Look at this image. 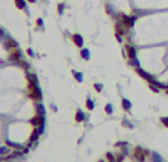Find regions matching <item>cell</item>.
Returning <instances> with one entry per match:
<instances>
[{
	"label": "cell",
	"instance_id": "cell-1",
	"mask_svg": "<svg viewBox=\"0 0 168 162\" xmlns=\"http://www.w3.org/2000/svg\"><path fill=\"white\" fill-rule=\"evenodd\" d=\"M28 96L31 99H34L36 102H42L43 94H42V90H40L39 84H28Z\"/></svg>",
	"mask_w": 168,
	"mask_h": 162
},
{
	"label": "cell",
	"instance_id": "cell-2",
	"mask_svg": "<svg viewBox=\"0 0 168 162\" xmlns=\"http://www.w3.org/2000/svg\"><path fill=\"white\" fill-rule=\"evenodd\" d=\"M21 59H22V52L18 47L10 50V55H9V61L10 62H21Z\"/></svg>",
	"mask_w": 168,
	"mask_h": 162
},
{
	"label": "cell",
	"instance_id": "cell-3",
	"mask_svg": "<svg viewBox=\"0 0 168 162\" xmlns=\"http://www.w3.org/2000/svg\"><path fill=\"white\" fill-rule=\"evenodd\" d=\"M136 72H137V74H139V75H140V77H142L143 80L148 81L149 84H150V82H155V81H156L155 78H153V77H152V75H150V74H148V72H146V71H143L142 68H136Z\"/></svg>",
	"mask_w": 168,
	"mask_h": 162
},
{
	"label": "cell",
	"instance_id": "cell-4",
	"mask_svg": "<svg viewBox=\"0 0 168 162\" xmlns=\"http://www.w3.org/2000/svg\"><path fill=\"white\" fill-rule=\"evenodd\" d=\"M120 16H121V21L126 24L127 28H131V27L134 25V22H136V16H127L124 13H121Z\"/></svg>",
	"mask_w": 168,
	"mask_h": 162
},
{
	"label": "cell",
	"instance_id": "cell-5",
	"mask_svg": "<svg viewBox=\"0 0 168 162\" xmlns=\"http://www.w3.org/2000/svg\"><path fill=\"white\" fill-rule=\"evenodd\" d=\"M145 153H146V150H143L142 147H136V149H134L133 156H134V158H136L139 162H143V161H145Z\"/></svg>",
	"mask_w": 168,
	"mask_h": 162
},
{
	"label": "cell",
	"instance_id": "cell-6",
	"mask_svg": "<svg viewBox=\"0 0 168 162\" xmlns=\"http://www.w3.org/2000/svg\"><path fill=\"white\" fill-rule=\"evenodd\" d=\"M126 52H127L128 59H134V58H137V52H136V49H134L131 44H127L126 46Z\"/></svg>",
	"mask_w": 168,
	"mask_h": 162
},
{
	"label": "cell",
	"instance_id": "cell-7",
	"mask_svg": "<svg viewBox=\"0 0 168 162\" xmlns=\"http://www.w3.org/2000/svg\"><path fill=\"white\" fill-rule=\"evenodd\" d=\"M31 124L34 125V127H39V125H43L44 124V115H36L33 120H31Z\"/></svg>",
	"mask_w": 168,
	"mask_h": 162
},
{
	"label": "cell",
	"instance_id": "cell-8",
	"mask_svg": "<svg viewBox=\"0 0 168 162\" xmlns=\"http://www.w3.org/2000/svg\"><path fill=\"white\" fill-rule=\"evenodd\" d=\"M115 28H117V33H120L121 36H123V34H126L127 30H128V28L126 27V24H124L123 21H118V22H117V25H115Z\"/></svg>",
	"mask_w": 168,
	"mask_h": 162
},
{
	"label": "cell",
	"instance_id": "cell-9",
	"mask_svg": "<svg viewBox=\"0 0 168 162\" xmlns=\"http://www.w3.org/2000/svg\"><path fill=\"white\" fill-rule=\"evenodd\" d=\"M4 47H6L7 50H13V49L18 47V43L15 40H12V39H7V40L4 41Z\"/></svg>",
	"mask_w": 168,
	"mask_h": 162
},
{
	"label": "cell",
	"instance_id": "cell-10",
	"mask_svg": "<svg viewBox=\"0 0 168 162\" xmlns=\"http://www.w3.org/2000/svg\"><path fill=\"white\" fill-rule=\"evenodd\" d=\"M72 41H74V44H75L77 47H83L84 40L80 34H74V36H72Z\"/></svg>",
	"mask_w": 168,
	"mask_h": 162
},
{
	"label": "cell",
	"instance_id": "cell-11",
	"mask_svg": "<svg viewBox=\"0 0 168 162\" xmlns=\"http://www.w3.org/2000/svg\"><path fill=\"white\" fill-rule=\"evenodd\" d=\"M36 111H37L39 115H46V108L42 105V102H37V105H36Z\"/></svg>",
	"mask_w": 168,
	"mask_h": 162
},
{
	"label": "cell",
	"instance_id": "cell-12",
	"mask_svg": "<svg viewBox=\"0 0 168 162\" xmlns=\"http://www.w3.org/2000/svg\"><path fill=\"white\" fill-rule=\"evenodd\" d=\"M84 120H85L84 112L81 111V109H78V111H77V114H75V121H77V122H83Z\"/></svg>",
	"mask_w": 168,
	"mask_h": 162
},
{
	"label": "cell",
	"instance_id": "cell-13",
	"mask_svg": "<svg viewBox=\"0 0 168 162\" xmlns=\"http://www.w3.org/2000/svg\"><path fill=\"white\" fill-rule=\"evenodd\" d=\"M27 78L30 81V84H39V80H37L36 74H27Z\"/></svg>",
	"mask_w": 168,
	"mask_h": 162
},
{
	"label": "cell",
	"instance_id": "cell-14",
	"mask_svg": "<svg viewBox=\"0 0 168 162\" xmlns=\"http://www.w3.org/2000/svg\"><path fill=\"white\" fill-rule=\"evenodd\" d=\"M15 4H16V7H18V9H25V7H27L25 0H15Z\"/></svg>",
	"mask_w": 168,
	"mask_h": 162
},
{
	"label": "cell",
	"instance_id": "cell-15",
	"mask_svg": "<svg viewBox=\"0 0 168 162\" xmlns=\"http://www.w3.org/2000/svg\"><path fill=\"white\" fill-rule=\"evenodd\" d=\"M81 58H83L84 61H88L90 59V50L88 49H83L81 50Z\"/></svg>",
	"mask_w": 168,
	"mask_h": 162
},
{
	"label": "cell",
	"instance_id": "cell-16",
	"mask_svg": "<svg viewBox=\"0 0 168 162\" xmlns=\"http://www.w3.org/2000/svg\"><path fill=\"white\" fill-rule=\"evenodd\" d=\"M72 75H74V78L78 81V82H83V74H81V72H78V71H72Z\"/></svg>",
	"mask_w": 168,
	"mask_h": 162
},
{
	"label": "cell",
	"instance_id": "cell-17",
	"mask_svg": "<svg viewBox=\"0 0 168 162\" xmlns=\"http://www.w3.org/2000/svg\"><path fill=\"white\" fill-rule=\"evenodd\" d=\"M128 65H130V66H134V68H139L140 62H139L137 58H134V59H130V61H128Z\"/></svg>",
	"mask_w": 168,
	"mask_h": 162
},
{
	"label": "cell",
	"instance_id": "cell-18",
	"mask_svg": "<svg viewBox=\"0 0 168 162\" xmlns=\"http://www.w3.org/2000/svg\"><path fill=\"white\" fill-rule=\"evenodd\" d=\"M123 108H124L126 111H130V109H131V102H130L128 99H123Z\"/></svg>",
	"mask_w": 168,
	"mask_h": 162
},
{
	"label": "cell",
	"instance_id": "cell-19",
	"mask_svg": "<svg viewBox=\"0 0 168 162\" xmlns=\"http://www.w3.org/2000/svg\"><path fill=\"white\" fill-rule=\"evenodd\" d=\"M85 106H87V109H88V111H93V109H94V102H93L91 99H87Z\"/></svg>",
	"mask_w": 168,
	"mask_h": 162
},
{
	"label": "cell",
	"instance_id": "cell-20",
	"mask_svg": "<svg viewBox=\"0 0 168 162\" xmlns=\"http://www.w3.org/2000/svg\"><path fill=\"white\" fill-rule=\"evenodd\" d=\"M152 161L153 162H164L162 161V158H161V155H158V153H152Z\"/></svg>",
	"mask_w": 168,
	"mask_h": 162
},
{
	"label": "cell",
	"instance_id": "cell-21",
	"mask_svg": "<svg viewBox=\"0 0 168 162\" xmlns=\"http://www.w3.org/2000/svg\"><path fill=\"white\" fill-rule=\"evenodd\" d=\"M105 112H106V114H109V115H111V114H114V106H112L111 103H108V105L105 106Z\"/></svg>",
	"mask_w": 168,
	"mask_h": 162
},
{
	"label": "cell",
	"instance_id": "cell-22",
	"mask_svg": "<svg viewBox=\"0 0 168 162\" xmlns=\"http://www.w3.org/2000/svg\"><path fill=\"white\" fill-rule=\"evenodd\" d=\"M22 153L21 152H13V153H10L9 156H6V159H12V158H18V156H21Z\"/></svg>",
	"mask_w": 168,
	"mask_h": 162
},
{
	"label": "cell",
	"instance_id": "cell-23",
	"mask_svg": "<svg viewBox=\"0 0 168 162\" xmlns=\"http://www.w3.org/2000/svg\"><path fill=\"white\" fill-rule=\"evenodd\" d=\"M94 90H96V91H99V93H100V91H102V90H103V85H102V84H100V82H97V84H94Z\"/></svg>",
	"mask_w": 168,
	"mask_h": 162
},
{
	"label": "cell",
	"instance_id": "cell-24",
	"mask_svg": "<svg viewBox=\"0 0 168 162\" xmlns=\"http://www.w3.org/2000/svg\"><path fill=\"white\" fill-rule=\"evenodd\" d=\"M106 12H108L109 15H115V13H114V9H112L111 4H106Z\"/></svg>",
	"mask_w": 168,
	"mask_h": 162
},
{
	"label": "cell",
	"instance_id": "cell-25",
	"mask_svg": "<svg viewBox=\"0 0 168 162\" xmlns=\"http://www.w3.org/2000/svg\"><path fill=\"white\" fill-rule=\"evenodd\" d=\"M106 158H108V161H109V162H117L115 156H114L112 153H108V155H106Z\"/></svg>",
	"mask_w": 168,
	"mask_h": 162
},
{
	"label": "cell",
	"instance_id": "cell-26",
	"mask_svg": "<svg viewBox=\"0 0 168 162\" xmlns=\"http://www.w3.org/2000/svg\"><path fill=\"white\" fill-rule=\"evenodd\" d=\"M64 9H65V4H64V3H59V4H58V12H59V13H62V12H64Z\"/></svg>",
	"mask_w": 168,
	"mask_h": 162
},
{
	"label": "cell",
	"instance_id": "cell-27",
	"mask_svg": "<svg viewBox=\"0 0 168 162\" xmlns=\"http://www.w3.org/2000/svg\"><path fill=\"white\" fill-rule=\"evenodd\" d=\"M7 146H13V149H21V144H16V143H12V142H7Z\"/></svg>",
	"mask_w": 168,
	"mask_h": 162
},
{
	"label": "cell",
	"instance_id": "cell-28",
	"mask_svg": "<svg viewBox=\"0 0 168 162\" xmlns=\"http://www.w3.org/2000/svg\"><path fill=\"white\" fill-rule=\"evenodd\" d=\"M161 122L164 124V127L168 128V117H162V118H161Z\"/></svg>",
	"mask_w": 168,
	"mask_h": 162
},
{
	"label": "cell",
	"instance_id": "cell-29",
	"mask_svg": "<svg viewBox=\"0 0 168 162\" xmlns=\"http://www.w3.org/2000/svg\"><path fill=\"white\" fill-rule=\"evenodd\" d=\"M149 87H150V90H152V91H155V93H158V91H159V88H158L155 84H149Z\"/></svg>",
	"mask_w": 168,
	"mask_h": 162
},
{
	"label": "cell",
	"instance_id": "cell-30",
	"mask_svg": "<svg viewBox=\"0 0 168 162\" xmlns=\"http://www.w3.org/2000/svg\"><path fill=\"white\" fill-rule=\"evenodd\" d=\"M7 152H9V149H7L6 146H4V147H0V156L4 155V153H7Z\"/></svg>",
	"mask_w": 168,
	"mask_h": 162
},
{
	"label": "cell",
	"instance_id": "cell-31",
	"mask_svg": "<svg viewBox=\"0 0 168 162\" xmlns=\"http://www.w3.org/2000/svg\"><path fill=\"white\" fill-rule=\"evenodd\" d=\"M115 37H117V40L120 41V43H123V36H121L120 33H117V34H115Z\"/></svg>",
	"mask_w": 168,
	"mask_h": 162
},
{
	"label": "cell",
	"instance_id": "cell-32",
	"mask_svg": "<svg viewBox=\"0 0 168 162\" xmlns=\"http://www.w3.org/2000/svg\"><path fill=\"white\" fill-rule=\"evenodd\" d=\"M120 146H128V143L127 142H118L117 143V147H120Z\"/></svg>",
	"mask_w": 168,
	"mask_h": 162
},
{
	"label": "cell",
	"instance_id": "cell-33",
	"mask_svg": "<svg viewBox=\"0 0 168 162\" xmlns=\"http://www.w3.org/2000/svg\"><path fill=\"white\" fill-rule=\"evenodd\" d=\"M37 24H39V28H40V31H43V21H42V19H37Z\"/></svg>",
	"mask_w": 168,
	"mask_h": 162
},
{
	"label": "cell",
	"instance_id": "cell-34",
	"mask_svg": "<svg viewBox=\"0 0 168 162\" xmlns=\"http://www.w3.org/2000/svg\"><path fill=\"white\" fill-rule=\"evenodd\" d=\"M27 53H28L30 56H34V52H33V49H28V50H27Z\"/></svg>",
	"mask_w": 168,
	"mask_h": 162
},
{
	"label": "cell",
	"instance_id": "cell-35",
	"mask_svg": "<svg viewBox=\"0 0 168 162\" xmlns=\"http://www.w3.org/2000/svg\"><path fill=\"white\" fill-rule=\"evenodd\" d=\"M28 3H36V0H28Z\"/></svg>",
	"mask_w": 168,
	"mask_h": 162
},
{
	"label": "cell",
	"instance_id": "cell-36",
	"mask_svg": "<svg viewBox=\"0 0 168 162\" xmlns=\"http://www.w3.org/2000/svg\"><path fill=\"white\" fill-rule=\"evenodd\" d=\"M99 162H103V161H99Z\"/></svg>",
	"mask_w": 168,
	"mask_h": 162
},
{
	"label": "cell",
	"instance_id": "cell-37",
	"mask_svg": "<svg viewBox=\"0 0 168 162\" xmlns=\"http://www.w3.org/2000/svg\"><path fill=\"white\" fill-rule=\"evenodd\" d=\"M167 93H168V90H167Z\"/></svg>",
	"mask_w": 168,
	"mask_h": 162
}]
</instances>
